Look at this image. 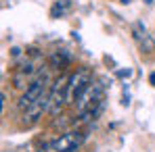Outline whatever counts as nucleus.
<instances>
[{
	"mask_svg": "<svg viewBox=\"0 0 155 152\" xmlns=\"http://www.w3.org/2000/svg\"><path fill=\"white\" fill-rule=\"evenodd\" d=\"M103 96H105V85L101 81H92V83L86 88V92H84L76 102L78 115H80L84 121L97 117V113L103 108Z\"/></svg>",
	"mask_w": 155,
	"mask_h": 152,
	"instance_id": "f257e3e1",
	"label": "nucleus"
},
{
	"mask_svg": "<svg viewBox=\"0 0 155 152\" xmlns=\"http://www.w3.org/2000/svg\"><path fill=\"white\" fill-rule=\"evenodd\" d=\"M92 71L86 69V67H80L76 69L71 75H69V83H67V102H74L76 104L78 98L86 92V88L92 83Z\"/></svg>",
	"mask_w": 155,
	"mask_h": 152,
	"instance_id": "f03ea898",
	"label": "nucleus"
},
{
	"mask_svg": "<svg viewBox=\"0 0 155 152\" xmlns=\"http://www.w3.org/2000/svg\"><path fill=\"white\" fill-rule=\"evenodd\" d=\"M67 83H69V75H59V79L52 83L51 92H48V113L51 115H59L67 102Z\"/></svg>",
	"mask_w": 155,
	"mask_h": 152,
	"instance_id": "7ed1b4c3",
	"label": "nucleus"
},
{
	"mask_svg": "<svg viewBox=\"0 0 155 152\" xmlns=\"http://www.w3.org/2000/svg\"><path fill=\"white\" fill-rule=\"evenodd\" d=\"M84 140H86V135H84L82 131H67V133L54 138L48 146H51L54 152H74L84 144Z\"/></svg>",
	"mask_w": 155,
	"mask_h": 152,
	"instance_id": "20e7f679",
	"label": "nucleus"
},
{
	"mask_svg": "<svg viewBox=\"0 0 155 152\" xmlns=\"http://www.w3.org/2000/svg\"><path fill=\"white\" fill-rule=\"evenodd\" d=\"M46 79H44V75L42 77H38V79H34L29 85H27V90H25V94L19 98V108L21 110H27L34 102H38L42 96H44V90H46Z\"/></svg>",
	"mask_w": 155,
	"mask_h": 152,
	"instance_id": "39448f33",
	"label": "nucleus"
},
{
	"mask_svg": "<svg viewBox=\"0 0 155 152\" xmlns=\"http://www.w3.org/2000/svg\"><path fill=\"white\" fill-rule=\"evenodd\" d=\"M44 110H48V94H44L38 102H34L27 110H23V125H34L42 117Z\"/></svg>",
	"mask_w": 155,
	"mask_h": 152,
	"instance_id": "423d86ee",
	"label": "nucleus"
},
{
	"mask_svg": "<svg viewBox=\"0 0 155 152\" xmlns=\"http://www.w3.org/2000/svg\"><path fill=\"white\" fill-rule=\"evenodd\" d=\"M67 11H69V0H57V2L52 4V8H51V15L57 19V17L65 15Z\"/></svg>",
	"mask_w": 155,
	"mask_h": 152,
	"instance_id": "0eeeda50",
	"label": "nucleus"
},
{
	"mask_svg": "<svg viewBox=\"0 0 155 152\" xmlns=\"http://www.w3.org/2000/svg\"><path fill=\"white\" fill-rule=\"evenodd\" d=\"M149 81H151V85H155V71L151 73V77H149Z\"/></svg>",
	"mask_w": 155,
	"mask_h": 152,
	"instance_id": "6e6552de",
	"label": "nucleus"
},
{
	"mask_svg": "<svg viewBox=\"0 0 155 152\" xmlns=\"http://www.w3.org/2000/svg\"><path fill=\"white\" fill-rule=\"evenodd\" d=\"M122 2H124V4H128V2H132V0H122Z\"/></svg>",
	"mask_w": 155,
	"mask_h": 152,
	"instance_id": "1a4fd4ad",
	"label": "nucleus"
}]
</instances>
